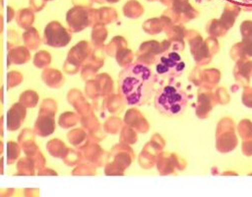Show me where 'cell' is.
<instances>
[{
  "label": "cell",
  "instance_id": "7a4b0ae2",
  "mask_svg": "<svg viewBox=\"0 0 252 197\" xmlns=\"http://www.w3.org/2000/svg\"><path fill=\"white\" fill-rule=\"evenodd\" d=\"M188 95L176 84L163 85L155 97V106L158 110L169 117L181 115L187 108Z\"/></svg>",
  "mask_w": 252,
  "mask_h": 197
},
{
  "label": "cell",
  "instance_id": "3957f363",
  "mask_svg": "<svg viewBox=\"0 0 252 197\" xmlns=\"http://www.w3.org/2000/svg\"><path fill=\"white\" fill-rule=\"evenodd\" d=\"M186 62L178 51H166L155 61V75L166 80H174L183 75Z\"/></svg>",
  "mask_w": 252,
  "mask_h": 197
},
{
  "label": "cell",
  "instance_id": "6da1fadb",
  "mask_svg": "<svg viewBox=\"0 0 252 197\" xmlns=\"http://www.w3.org/2000/svg\"><path fill=\"white\" fill-rule=\"evenodd\" d=\"M158 77L148 64L133 62L123 69L119 75V93L129 106L148 103L155 91Z\"/></svg>",
  "mask_w": 252,
  "mask_h": 197
}]
</instances>
